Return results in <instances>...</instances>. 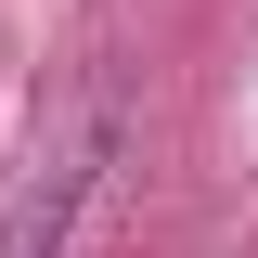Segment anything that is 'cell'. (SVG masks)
I'll use <instances>...</instances> for the list:
<instances>
[{
  "label": "cell",
  "instance_id": "obj_1",
  "mask_svg": "<svg viewBox=\"0 0 258 258\" xmlns=\"http://www.w3.org/2000/svg\"><path fill=\"white\" fill-rule=\"evenodd\" d=\"M103 155H116V103H91V116L64 129L52 155L13 181V207H0V258H64V232H78V207L103 194Z\"/></svg>",
  "mask_w": 258,
  "mask_h": 258
}]
</instances>
